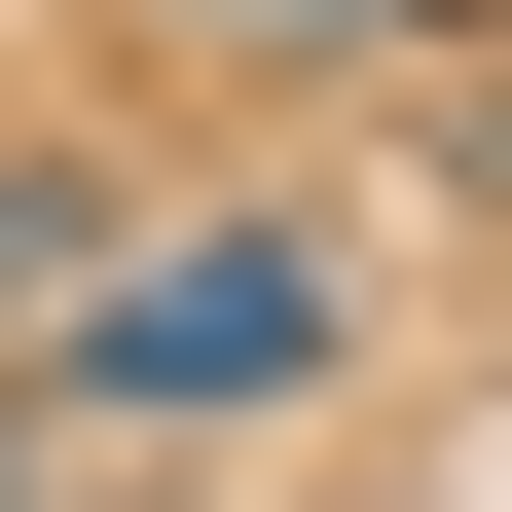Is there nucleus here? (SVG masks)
I'll use <instances>...</instances> for the list:
<instances>
[{"label": "nucleus", "mask_w": 512, "mask_h": 512, "mask_svg": "<svg viewBox=\"0 0 512 512\" xmlns=\"http://www.w3.org/2000/svg\"><path fill=\"white\" fill-rule=\"evenodd\" d=\"M330 366H366V220L256 183V220H110V293L37 330V403L74 439H293Z\"/></svg>", "instance_id": "obj_1"}, {"label": "nucleus", "mask_w": 512, "mask_h": 512, "mask_svg": "<svg viewBox=\"0 0 512 512\" xmlns=\"http://www.w3.org/2000/svg\"><path fill=\"white\" fill-rule=\"evenodd\" d=\"M0 512H37V403H0Z\"/></svg>", "instance_id": "obj_4"}, {"label": "nucleus", "mask_w": 512, "mask_h": 512, "mask_svg": "<svg viewBox=\"0 0 512 512\" xmlns=\"http://www.w3.org/2000/svg\"><path fill=\"white\" fill-rule=\"evenodd\" d=\"M74 293H110V147H0V366L74 330Z\"/></svg>", "instance_id": "obj_2"}, {"label": "nucleus", "mask_w": 512, "mask_h": 512, "mask_svg": "<svg viewBox=\"0 0 512 512\" xmlns=\"http://www.w3.org/2000/svg\"><path fill=\"white\" fill-rule=\"evenodd\" d=\"M183 37H256V74H330V37H366V0H183Z\"/></svg>", "instance_id": "obj_3"}]
</instances>
